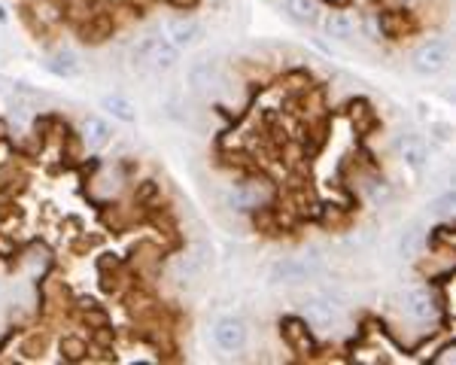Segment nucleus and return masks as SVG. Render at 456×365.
I'll list each match as a JSON object with an SVG mask.
<instances>
[{
  "instance_id": "nucleus-11",
  "label": "nucleus",
  "mask_w": 456,
  "mask_h": 365,
  "mask_svg": "<svg viewBox=\"0 0 456 365\" xmlns=\"http://www.w3.org/2000/svg\"><path fill=\"white\" fill-rule=\"evenodd\" d=\"M83 137H86L88 146H104L107 137H110V125L100 116H88L83 122Z\"/></svg>"
},
{
  "instance_id": "nucleus-9",
  "label": "nucleus",
  "mask_w": 456,
  "mask_h": 365,
  "mask_svg": "<svg viewBox=\"0 0 456 365\" xmlns=\"http://www.w3.org/2000/svg\"><path fill=\"white\" fill-rule=\"evenodd\" d=\"M280 9L298 25H317L320 22L317 0H280Z\"/></svg>"
},
{
  "instance_id": "nucleus-5",
  "label": "nucleus",
  "mask_w": 456,
  "mask_h": 365,
  "mask_svg": "<svg viewBox=\"0 0 456 365\" xmlns=\"http://www.w3.org/2000/svg\"><path fill=\"white\" fill-rule=\"evenodd\" d=\"M168 37L170 43H174L177 49H189L195 46L201 37H204V28H201L195 18H177V22L168 25Z\"/></svg>"
},
{
  "instance_id": "nucleus-3",
  "label": "nucleus",
  "mask_w": 456,
  "mask_h": 365,
  "mask_svg": "<svg viewBox=\"0 0 456 365\" xmlns=\"http://www.w3.org/2000/svg\"><path fill=\"white\" fill-rule=\"evenodd\" d=\"M448 67V43L444 40H429L414 52V70L423 76H435Z\"/></svg>"
},
{
  "instance_id": "nucleus-6",
  "label": "nucleus",
  "mask_w": 456,
  "mask_h": 365,
  "mask_svg": "<svg viewBox=\"0 0 456 365\" xmlns=\"http://www.w3.org/2000/svg\"><path fill=\"white\" fill-rule=\"evenodd\" d=\"M395 149H399V156L404 158V165H411V168H423L426 161H429V146H426V140L417 134L399 137L395 140Z\"/></svg>"
},
{
  "instance_id": "nucleus-2",
  "label": "nucleus",
  "mask_w": 456,
  "mask_h": 365,
  "mask_svg": "<svg viewBox=\"0 0 456 365\" xmlns=\"http://www.w3.org/2000/svg\"><path fill=\"white\" fill-rule=\"evenodd\" d=\"M180 61V49L165 37H144L134 46V64L146 70H170Z\"/></svg>"
},
{
  "instance_id": "nucleus-10",
  "label": "nucleus",
  "mask_w": 456,
  "mask_h": 365,
  "mask_svg": "<svg viewBox=\"0 0 456 365\" xmlns=\"http://www.w3.org/2000/svg\"><path fill=\"white\" fill-rule=\"evenodd\" d=\"M216 61L213 58H198V61H192V67H189V86L195 88V91H204L210 88L213 83H216Z\"/></svg>"
},
{
  "instance_id": "nucleus-13",
  "label": "nucleus",
  "mask_w": 456,
  "mask_h": 365,
  "mask_svg": "<svg viewBox=\"0 0 456 365\" xmlns=\"http://www.w3.org/2000/svg\"><path fill=\"white\" fill-rule=\"evenodd\" d=\"M49 70L52 74H58V76H76L79 74V61H76V55L74 52H55L52 58H49Z\"/></svg>"
},
{
  "instance_id": "nucleus-8",
  "label": "nucleus",
  "mask_w": 456,
  "mask_h": 365,
  "mask_svg": "<svg viewBox=\"0 0 456 365\" xmlns=\"http://www.w3.org/2000/svg\"><path fill=\"white\" fill-rule=\"evenodd\" d=\"M402 308L411 313V317L417 320H432L435 317V301L426 289H408L402 296Z\"/></svg>"
},
{
  "instance_id": "nucleus-14",
  "label": "nucleus",
  "mask_w": 456,
  "mask_h": 365,
  "mask_svg": "<svg viewBox=\"0 0 456 365\" xmlns=\"http://www.w3.org/2000/svg\"><path fill=\"white\" fill-rule=\"evenodd\" d=\"M326 34L332 37V40H350L353 37V22H350V16H344V13H332L329 18H326Z\"/></svg>"
},
{
  "instance_id": "nucleus-12",
  "label": "nucleus",
  "mask_w": 456,
  "mask_h": 365,
  "mask_svg": "<svg viewBox=\"0 0 456 365\" xmlns=\"http://www.w3.org/2000/svg\"><path fill=\"white\" fill-rule=\"evenodd\" d=\"M100 104H104V110L107 113H113L116 119H122V122H134V104H131L128 98H122V95H107L104 100H100Z\"/></svg>"
},
{
  "instance_id": "nucleus-1",
  "label": "nucleus",
  "mask_w": 456,
  "mask_h": 365,
  "mask_svg": "<svg viewBox=\"0 0 456 365\" xmlns=\"http://www.w3.org/2000/svg\"><path fill=\"white\" fill-rule=\"evenodd\" d=\"M322 271V259L317 253H304V256H286L271 265V283L274 286H298V283L313 280Z\"/></svg>"
},
{
  "instance_id": "nucleus-4",
  "label": "nucleus",
  "mask_w": 456,
  "mask_h": 365,
  "mask_svg": "<svg viewBox=\"0 0 456 365\" xmlns=\"http://www.w3.org/2000/svg\"><path fill=\"white\" fill-rule=\"evenodd\" d=\"M301 317L310 329L329 332L334 326V320H338V313H334V304L329 299H310V301L301 304Z\"/></svg>"
},
{
  "instance_id": "nucleus-17",
  "label": "nucleus",
  "mask_w": 456,
  "mask_h": 365,
  "mask_svg": "<svg viewBox=\"0 0 456 365\" xmlns=\"http://www.w3.org/2000/svg\"><path fill=\"white\" fill-rule=\"evenodd\" d=\"M387 198H390L387 186H374V189H371V201H387Z\"/></svg>"
},
{
  "instance_id": "nucleus-18",
  "label": "nucleus",
  "mask_w": 456,
  "mask_h": 365,
  "mask_svg": "<svg viewBox=\"0 0 456 365\" xmlns=\"http://www.w3.org/2000/svg\"><path fill=\"white\" fill-rule=\"evenodd\" d=\"M174 4H180V6H192L195 0H174Z\"/></svg>"
},
{
  "instance_id": "nucleus-16",
  "label": "nucleus",
  "mask_w": 456,
  "mask_h": 365,
  "mask_svg": "<svg viewBox=\"0 0 456 365\" xmlns=\"http://www.w3.org/2000/svg\"><path fill=\"white\" fill-rule=\"evenodd\" d=\"M432 216H441V219H448L453 216V192H444V195L438 201H432Z\"/></svg>"
},
{
  "instance_id": "nucleus-15",
  "label": "nucleus",
  "mask_w": 456,
  "mask_h": 365,
  "mask_svg": "<svg viewBox=\"0 0 456 365\" xmlns=\"http://www.w3.org/2000/svg\"><path fill=\"white\" fill-rule=\"evenodd\" d=\"M420 247H423V228H420V222H414V226H408V231L402 235L399 250H402V256H417Z\"/></svg>"
},
{
  "instance_id": "nucleus-7",
  "label": "nucleus",
  "mask_w": 456,
  "mask_h": 365,
  "mask_svg": "<svg viewBox=\"0 0 456 365\" xmlns=\"http://www.w3.org/2000/svg\"><path fill=\"white\" fill-rule=\"evenodd\" d=\"M213 335H216V344L222 350H240L243 341H247V329H243L240 320H219Z\"/></svg>"
}]
</instances>
